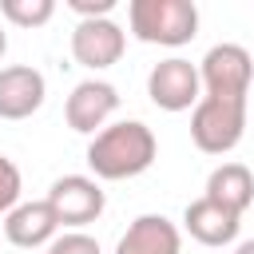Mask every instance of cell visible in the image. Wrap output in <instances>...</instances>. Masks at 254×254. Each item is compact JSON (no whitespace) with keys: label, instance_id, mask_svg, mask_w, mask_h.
Returning <instances> with one entry per match:
<instances>
[{"label":"cell","instance_id":"cell-3","mask_svg":"<svg viewBox=\"0 0 254 254\" xmlns=\"http://www.w3.org/2000/svg\"><path fill=\"white\" fill-rule=\"evenodd\" d=\"M246 135V99L202 95L190 107V139L202 155H226Z\"/></svg>","mask_w":254,"mask_h":254},{"label":"cell","instance_id":"cell-9","mask_svg":"<svg viewBox=\"0 0 254 254\" xmlns=\"http://www.w3.org/2000/svg\"><path fill=\"white\" fill-rule=\"evenodd\" d=\"M48 83L32 64L0 67V119H28L44 107Z\"/></svg>","mask_w":254,"mask_h":254},{"label":"cell","instance_id":"cell-8","mask_svg":"<svg viewBox=\"0 0 254 254\" xmlns=\"http://www.w3.org/2000/svg\"><path fill=\"white\" fill-rule=\"evenodd\" d=\"M115 111H119V91L107 79H83V83H75L71 95H67V103H64V119L79 135H99Z\"/></svg>","mask_w":254,"mask_h":254},{"label":"cell","instance_id":"cell-5","mask_svg":"<svg viewBox=\"0 0 254 254\" xmlns=\"http://www.w3.org/2000/svg\"><path fill=\"white\" fill-rule=\"evenodd\" d=\"M147 95L155 107L163 111H190L198 99H202V79H198V67L183 56H171V60H159L147 75Z\"/></svg>","mask_w":254,"mask_h":254},{"label":"cell","instance_id":"cell-7","mask_svg":"<svg viewBox=\"0 0 254 254\" xmlns=\"http://www.w3.org/2000/svg\"><path fill=\"white\" fill-rule=\"evenodd\" d=\"M123 48H127V32L111 16L107 20H79L71 32V56L87 71H103V67L119 64Z\"/></svg>","mask_w":254,"mask_h":254},{"label":"cell","instance_id":"cell-13","mask_svg":"<svg viewBox=\"0 0 254 254\" xmlns=\"http://www.w3.org/2000/svg\"><path fill=\"white\" fill-rule=\"evenodd\" d=\"M202 198H210V202H218V206H226L230 214L242 218L250 210V202H254V175H250V167H242V163L214 167L210 179H206V194Z\"/></svg>","mask_w":254,"mask_h":254},{"label":"cell","instance_id":"cell-11","mask_svg":"<svg viewBox=\"0 0 254 254\" xmlns=\"http://www.w3.org/2000/svg\"><path fill=\"white\" fill-rule=\"evenodd\" d=\"M115 254H183V234L167 214H139L123 230Z\"/></svg>","mask_w":254,"mask_h":254},{"label":"cell","instance_id":"cell-2","mask_svg":"<svg viewBox=\"0 0 254 254\" xmlns=\"http://www.w3.org/2000/svg\"><path fill=\"white\" fill-rule=\"evenodd\" d=\"M127 28L143 44L183 48L198 36V8L194 0H131Z\"/></svg>","mask_w":254,"mask_h":254},{"label":"cell","instance_id":"cell-17","mask_svg":"<svg viewBox=\"0 0 254 254\" xmlns=\"http://www.w3.org/2000/svg\"><path fill=\"white\" fill-rule=\"evenodd\" d=\"M71 12H79V20H107L115 12V0H67Z\"/></svg>","mask_w":254,"mask_h":254},{"label":"cell","instance_id":"cell-14","mask_svg":"<svg viewBox=\"0 0 254 254\" xmlns=\"http://www.w3.org/2000/svg\"><path fill=\"white\" fill-rule=\"evenodd\" d=\"M0 16L16 28H40L56 16V0H0Z\"/></svg>","mask_w":254,"mask_h":254},{"label":"cell","instance_id":"cell-12","mask_svg":"<svg viewBox=\"0 0 254 254\" xmlns=\"http://www.w3.org/2000/svg\"><path fill=\"white\" fill-rule=\"evenodd\" d=\"M183 226H187V234H190L194 242H202V246H230V242L238 238V230H242V218L230 214L226 206L210 202V198H194V202H187V210H183Z\"/></svg>","mask_w":254,"mask_h":254},{"label":"cell","instance_id":"cell-19","mask_svg":"<svg viewBox=\"0 0 254 254\" xmlns=\"http://www.w3.org/2000/svg\"><path fill=\"white\" fill-rule=\"evenodd\" d=\"M4 52H8V36H4V28H0V60H4Z\"/></svg>","mask_w":254,"mask_h":254},{"label":"cell","instance_id":"cell-15","mask_svg":"<svg viewBox=\"0 0 254 254\" xmlns=\"http://www.w3.org/2000/svg\"><path fill=\"white\" fill-rule=\"evenodd\" d=\"M20 190H24V179H20V167L0 155V214H8L16 202H20Z\"/></svg>","mask_w":254,"mask_h":254},{"label":"cell","instance_id":"cell-10","mask_svg":"<svg viewBox=\"0 0 254 254\" xmlns=\"http://www.w3.org/2000/svg\"><path fill=\"white\" fill-rule=\"evenodd\" d=\"M56 234H60V222H56V210L48 206V198H40V202H16L4 214V238L12 246H20V250L48 246Z\"/></svg>","mask_w":254,"mask_h":254},{"label":"cell","instance_id":"cell-4","mask_svg":"<svg viewBox=\"0 0 254 254\" xmlns=\"http://www.w3.org/2000/svg\"><path fill=\"white\" fill-rule=\"evenodd\" d=\"M198 79L206 95L218 99H246L250 83H254V60L242 44H214L202 64H198Z\"/></svg>","mask_w":254,"mask_h":254},{"label":"cell","instance_id":"cell-16","mask_svg":"<svg viewBox=\"0 0 254 254\" xmlns=\"http://www.w3.org/2000/svg\"><path fill=\"white\" fill-rule=\"evenodd\" d=\"M48 254H103V250H99V242H95L91 234L67 230V234H56V238L48 242Z\"/></svg>","mask_w":254,"mask_h":254},{"label":"cell","instance_id":"cell-6","mask_svg":"<svg viewBox=\"0 0 254 254\" xmlns=\"http://www.w3.org/2000/svg\"><path fill=\"white\" fill-rule=\"evenodd\" d=\"M48 206L56 210V222H60V226L79 230V226H87V222H95V218L103 214L107 194H103V187H99L91 175H64V179L52 183Z\"/></svg>","mask_w":254,"mask_h":254},{"label":"cell","instance_id":"cell-18","mask_svg":"<svg viewBox=\"0 0 254 254\" xmlns=\"http://www.w3.org/2000/svg\"><path fill=\"white\" fill-rule=\"evenodd\" d=\"M230 254H254V238H246V242H238Z\"/></svg>","mask_w":254,"mask_h":254},{"label":"cell","instance_id":"cell-1","mask_svg":"<svg viewBox=\"0 0 254 254\" xmlns=\"http://www.w3.org/2000/svg\"><path fill=\"white\" fill-rule=\"evenodd\" d=\"M159 155V139L147 123L139 119H119V123H107L99 135H91L87 143V167L95 175V183H123V179H135L143 175Z\"/></svg>","mask_w":254,"mask_h":254}]
</instances>
